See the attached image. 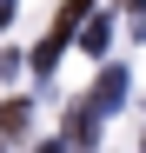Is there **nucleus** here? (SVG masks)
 Returning <instances> with one entry per match:
<instances>
[{
    "mask_svg": "<svg viewBox=\"0 0 146 153\" xmlns=\"http://www.w3.org/2000/svg\"><path fill=\"white\" fill-rule=\"evenodd\" d=\"M7 13H13V0H0V20H7Z\"/></svg>",
    "mask_w": 146,
    "mask_h": 153,
    "instance_id": "f257e3e1",
    "label": "nucleus"
}]
</instances>
